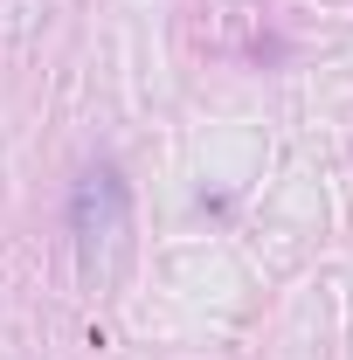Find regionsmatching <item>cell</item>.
Segmentation results:
<instances>
[{"label": "cell", "instance_id": "obj_1", "mask_svg": "<svg viewBox=\"0 0 353 360\" xmlns=\"http://www.w3.org/2000/svg\"><path fill=\"white\" fill-rule=\"evenodd\" d=\"M70 250H77V277L90 298L118 291V277L132 264V187L118 167H84L70 194Z\"/></svg>", "mask_w": 353, "mask_h": 360}]
</instances>
